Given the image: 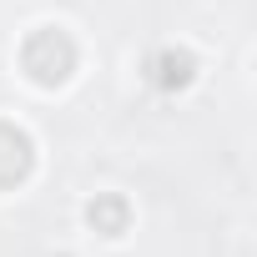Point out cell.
I'll use <instances>...</instances> for the list:
<instances>
[{"mask_svg": "<svg viewBox=\"0 0 257 257\" xmlns=\"http://www.w3.org/2000/svg\"><path fill=\"white\" fill-rule=\"evenodd\" d=\"M21 66H26V76H31L36 86H66L71 71H76V46H71L66 31L41 26V31L26 36V46H21Z\"/></svg>", "mask_w": 257, "mask_h": 257, "instance_id": "cell-1", "label": "cell"}, {"mask_svg": "<svg viewBox=\"0 0 257 257\" xmlns=\"http://www.w3.org/2000/svg\"><path fill=\"white\" fill-rule=\"evenodd\" d=\"M31 167H36V147H31V137L21 132V126L0 121V192L21 187V182L31 177Z\"/></svg>", "mask_w": 257, "mask_h": 257, "instance_id": "cell-2", "label": "cell"}, {"mask_svg": "<svg viewBox=\"0 0 257 257\" xmlns=\"http://www.w3.org/2000/svg\"><path fill=\"white\" fill-rule=\"evenodd\" d=\"M91 227L96 232H106V237H121L126 232V202L121 197H101V202H91Z\"/></svg>", "mask_w": 257, "mask_h": 257, "instance_id": "cell-3", "label": "cell"}]
</instances>
